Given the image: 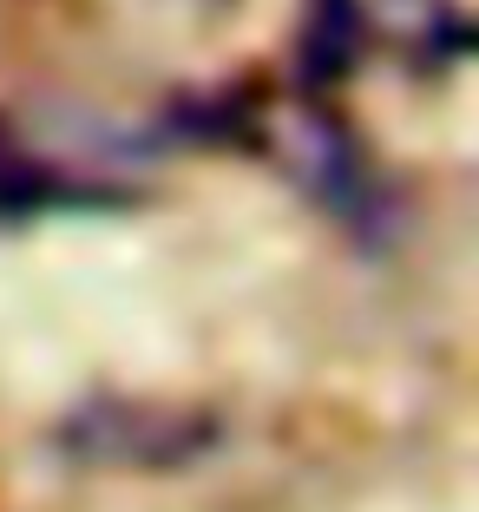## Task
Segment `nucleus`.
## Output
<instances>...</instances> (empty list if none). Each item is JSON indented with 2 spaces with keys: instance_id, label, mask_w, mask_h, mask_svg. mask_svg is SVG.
<instances>
[{
  "instance_id": "f257e3e1",
  "label": "nucleus",
  "mask_w": 479,
  "mask_h": 512,
  "mask_svg": "<svg viewBox=\"0 0 479 512\" xmlns=\"http://www.w3.org/2000/svg\"><path fill=\"white\" fill-rule=\"evenodd\" d=\"M210 427L204 421H178V414H158V407H92L73 421V447L92 460H125V467H158V460H184V453L204 447Z\"/></svg>"
},
{
  "instance_id": "f03ea898",
  "label": "nucleus",
  "mask_w": 479,
  "mask_h": 512,
  "mask_svg": "<svg viewBox=\"0 0 479 512\" xmlns=\"http://www.w3.org/2000/svg\"><path fill=\"white\" fill-rule=\"evenodd\" d=\"M361 46V7L355 0H315L309 27H302V66L309 79H335Z\"/></svg>"
}]
</instances>
